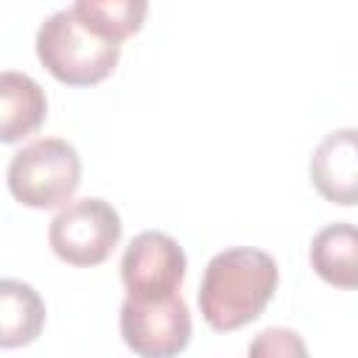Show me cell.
<instances>
[{"label":"cell","mask_w":358,"mask_h":358,"mask_svg":"<svg viewBox=\"0 0 358 358\" xmlns=\"http://www.w3.org/2000/svg\"><path fill=\"white\" fill-rule=\"evenodd\" d=\"M249 352L252 355H260V352H266V355H291V352L305 355V344L296 338L294 330L271 327V330H263L257 336V341L249 347Z\"/></svg>","instance_id":"cell-12"},{"label":"cell","mask_w":358,"mask_h":358,"mask_svg":"<svg viewBox=\"0 0 358 358\" xmlns=\"http://www.w3.org/2000/svg\"><path fill=\"white\" fill-rule=\"evenodd\" d=\"M36 56L56 81L67 87H92L117 67L120 42L92 34L73 8H62L39 25Z\"/></svg>","instance_id":"cell-2"},{"label":"cell","mask_w":358,"mask_h":358,"mask_svg":"<svg viewBox=\"0 0 358 358\" xmlns=\"http://www.w3.org/2000/svg\"><path fill=\"white\" fill-rule=\"evenodd\" d=\"M123 232L117 210L103 199H78L56 213L48 229L53 255L70 266H101Z\"/></svg>","instance_id":"cell-4"},{"label":"cell","mask_w":358,"mask_h":358,"mask_svg":"<svg viewBox=\"0 0 358 358\" xmlns=\"http://www.w3.org/2000/svg\"><path fill=\"white\" fill-rule=\"evenodd\" d=\"M280 282L277 260L255 246H232L210 257L201 288L199 310L204 322L229 333L260 319Z\"/></svg>","instance_id":"cell-1"},{"label":"cell","mask_w":358,"mask_h":358,"mask_svg":"<svg viewBox=\"0 0 358 358\" xmlns=\"http://www.w3.org/2000/svg\"><path fill=\"white\" fill-rule=\"evenodd\" d=\"M310 266L333 288L358 291V227L327 224L310 241Z\"/></svg>","instance_id":"cell-9"},{"label":"cell","mask_w":358,"mask_h":358,"mask_svg":"<svg viewBox=\"0 0 358 358\" xmlns=\"http://www.w3.org/2000/svg\"><path fill=\"white\" fill-rule=\"evenodd\" d=\"M120 336L126 347L143 358L179 355L193 336L187 302L179 294L157 299L126 296L120 305Z\"/></svg>","instance_id":"cell-5"},{"label":"cell","mask_w":358,"mask_h":358,"mask_svg":"<svg viewBox=\"0 0 358 358\" xmlns=\"http://www.w3.org/2000/svg\"><path fill=\"white\" fill-rule=\"evenodd\" d=\"M11 196L34 210L64 204L81 182V157L62 137H42L20 148L8 162Z\"/></svg>","instance_id":"cell-3"},{"label":"cell","mask_w":358,"mask_h":358,"mask_svg":"<svg viewBox=\"0 0 358 358\" xmlns=\"http://www.w3.org/2000/svg\"><path fill=\"white\" fill-rule=\"evenodd\" d=\"M42 296L22 280H0V347H25L31 344L45 324Z\"/></svg>","instance_id":"cell-10"},{"label":"cell","mask_w":358,"mask_h":358,"mask_svg":"<svg viewBox=\"0 0 358 358\" xmlns=\"http://www.w3.org/2000/svg\"><path fill=\"white\" fill-rule=\"evenodd\" d=\"M73 11L92 34L109 42H123L143 28L148 0H76Z\"/></svg>","instance_id":"cell-11"},{"label":"cell","mask_w":358,"mask_h":358,"mask_svg":"<svg viewBox=\"0 0 358 358\" xmlns=\"http://www.w3.org/2000/svg\"><path fill=\"white\" fill-rule=\"evenodd\" d=\"M187 274V257L176 238L148 229L131 238L120 260V280L129 296L157 299L179 294Z\"/></svg>","instance_id":"cell-6"},{"label":"cell","mask_w":358,"mask_h":358,"mask_svg":"<svg viewBox=\"0 0 358 358\" xmlns=\"http://www.w3.org/2000/svg\"><path fill=\"white\" fill-rule=\"evenodd\" d=\"M48 115V98L42 87L17 70L0 76V140L6 145L34 134Z\"/></svg>","instance_id":"cell-8"},{"label":"cell","mask_w":358,"mask_h":358,"mask_svg":"<svg viewBox=\"0 0 358 358\" xmlns=\"http://www.w3.org/2000/svg\"><path fill=\"white\" fill-rule=\"evenodd\" d=\"M310 182L330 204H358V129H336L313 148Z\"/></svg>","instance_id":"cell-7"}]
</instances>
